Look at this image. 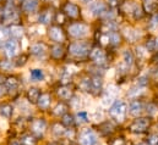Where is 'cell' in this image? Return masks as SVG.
I'll use <instances>...</instances> for the list:
<instances>
[{
	"mask_svg": "<svg viewBox=\"0 0 158 145\" xmlns=\"http://www.w3.org/2000/svg\"><path fill=\"white\" fill-rule=\"evenodd\" d=\"M0 1H1V0H0Z\"/></svg>",
	"mask_w": 158,
	"mask_h": 145,
	"instance_id": "6f0895ef",
	"label": "cell"
},
{
	"mask_svg": "<svg viewBox=\"0 0 158 145\" xmlns=\"http://www.w3.org/2000/svg\"><path fill=\"white\" fill-rule=\"evenodd\" d=\"M48 37L55 44H61L65 40V32L60 26H50L48 28Z\"/></svg>",
	"mask_w": 158,
	"mask_h": 145,
	"instance_id": "9c48e42d",
	"label": "cell"
},
{
	"mask_svg": "<svg viewBox=\"0 0 158 145\" xmlns=\"http://www.w3.org/2000/svg\"><path fill=\"white\" fill-rule=\"evenodd\" d=\"M108 33V41H109V45L112 46H117L120 44L121 41V37L117 31H113V32H107Z\"/></svg>",
	"mask_w": 158,
	"mask_h": 145,
	"instance_id": "d4e9b609",
	"label": "cell"
},
{
	"mask_svg": "<svg viewBox=\"0 0 158 145\" xmlns=\"http://www.w3.org/2000/svg\"><path fill=\"white\" fill-rule=\"evenodd\" d=\"M21 145H37V139L33 134H25L20 139Z\"/></svg>",
	"mask_w": 158,
	"mask_h": 145,
	"instance_id": "83f0119b",
	"label": "cell"
},
{
	"mask_svg": "<svg viewBox=\"0 0 158 145\" xmlns=\"http://www.w3.org/2000/svg\"><path fill=\"white\" fill-rule=\"evenodd\" d=\"M50 104H52V96L49 93H43L37 101V105L40 110H48L50 108Z\"/></svg>",
	"mask_w": 158,
	"mask_h": 145,
	"instance_id": "7402d4cb",
	"label": "cell"
},
{
	"mask_svg": "<svg viewBox=\"0 0 158 145\" xmlns=\"http://www.w3.org/2000/svg\"><path fill=\"white\" fill-rule=\"evenodd\" d=\"M2 10H4V14H2V21H4V23H9L10 26H12V25H19V21H20V12H19V10L15 7V5L7 4Z\"/></svg>",
	"mask_w": 158,
	"mask_h": 145,
	"instance_id": "3957f363",
	"label": "cell"
},
{
	"mask_svg": "<svg viewBox=\"0 0 158 145\" xmlns=\"http://www.w3.org/2000/svg\"><path fill=\"white\" fill-rule=\"evenodd\" d=\"M158 25V14L156 15H153V17H152V21H151V23H150V27H156Z\"/></svg>",
	"mask_w": 158,
	"mask_h": 145,
	"instance_id": "f6af8a7d",
	"label": "cell"
},
{
	"mask_svg": "<svg viewBox=\"0 0 158 145\" xmlns=\"http://www.w3.org/2000/svg\"><path fill=\"white\" fill-rule=\"evenodd\" d=\"M81 1H83V2H92L93 0H81Z\"/></svg>",
	"mask_w": 158,
	"mask_h": 145,
	"instance_id": "db71d44e",
	"label": "cell"
},
{
	"mask_svg": "<svg viewBox=\"0 0 158 145\" xmlns=\"http://www.w3.org/2000/svg\"><path fill=\"white\" fill-rule=\"evenodd\" d=\"M126 111H127V105L125 101L123 100H115L113 103V105L109 108V115L117 120L118 122H123L124 118H125V115H126Z\"/></svg>",
	"mask_w": 158,
	"mask_h": 145,
	"instance_id": "277c9868",
	"label": "cell"
},
{
	"mask_svg": "<svg viewBox=\"0 0 158 145\" xmlns=\"http://www.w3.org/2000/svg\"><path fill=\"white\" fill-rule=\"evenodd\" d=\"M30 76H31V79L33 82H42L44 79V72L40 69H33V70H31L30 71Z\"/></svg>",
	"mask_w": 158,
	"mask_h": 145,
	"instance_id": "f1b7e54d",
	"label": "cell"
},
{
	"mask_svg": "<svg viewBox=\"0 0 158 145\" xmlns=\"http://www.w3.org/2000/svg\"><path fill=\"white\" fill-rule=\"evenodd\" d=\"M136 145H147V143H139V144H136Z\"/></svg>",
	"mask_w": 158,
	"mask_h": 145,
	"instance_id": "9f6ffc18",
	"label": "cell"
},
{
	"mask_svg": "<svg viewBox=\"0 0 158 145\" xmlns=\"http://www.w3.org/2000/svg\"><path fill=\"white\" fill-rule=\"evenodd\" d=\"M4 80H5V78H4V77H2L1 74H0V84H1V83H2Z\"/></svg>",
	"mask_w": 158,
	"mask_h": 145,
	"instance_id": "816d5d0a",
	"label": "cell"
},
{
	"mask_svg": "<svg viewBox=\"0 0 158 145\" xmlns=\"http://www.w3.org/2000/svg\"><path fill=\"white\" fill-rule=\"evenodd\" d=\"M80 145H99V139L97 133L91 128H85L80 132Z\"/></svg>",
	"mask_w": 158,
	"mask_h": 145,
	"instance_id": "5b68a950",
	"label": "cell"
},
{
	"mask_svg": "<svg viewBox=\"0 0 158 145\" xmlns=\"http://www.w3.org/2000/svg\"><path fill=\"white\" fill-rule=\"evenodd\" d=\"M19 2L21 5V10L25 14H33L40 5V0H20Z\"/></svg>",
	"mask_w": 158,
	"mask_h": 145,
	"instance_id": "7c38bea8",
	"label": "cell"
},
{
	"mask_svg": "<svg viewBox=\"0 0 158 145\" xmlns=\"http://www.w3.org/2000/svg\"><path fill=\"white\" fill-rule=\"evenodd\" d=\"M56 94L61 100H71L74 96V92L69 85H64L61 84L58 89H56Z\"/></svg>",
	"mask_w": 158,
	"mask_h": 145,
	"instance_id": "2e32d148",
	"label": "cell"
},
{
	"mask_svg": "<svg viewBox=\"0 0 158 145\" xmlns=\"http://www.w3.org/2000/svg\"><path fill=\"white\" fill-rule=\"evenodd\" d=\"M31 128H32V133H33L35 135L42 137V135L44 134L45 129H47V122H45L43 118H37V120H35V121L32 122Z\"/></svg>",
	"mask_w": 158,
	"mask_h": 145,
	"instance_id": "4fadbf2b",
	"label": "cell"
},
{
	"mask_svg": "<svg viewBox=\"0 0 158 145\" xmlns=\"http://www.w3.org/2000/svg\"><path fill=\"white\" fill-rule=\"evenodd\" d=\"M7 29H9V36L14 39H17V40L20 38H22L25 34V28L21 25H12Z\"/></svg>",
	"mask_w": 158,
	"mask_h": 145,
	"instance_id": "d6986e66",
	"label": "cell"
},
{
	"mask_svg": "<svg viewBox=\"0 0 158 145\" xmlns=\"http://www.w3.org/2000/svg\"><path fill=\"white\" fill-rule=\"evenodd\" d=\"M61 122H63V124H65V126H73V124L75 123V117H74L73 115H70V113H66V115L63 116Z\"/></svg>",
	"mask_w": 158,
	"mask_h": 145,
	"instance_id": "74e56055",
	"label": "cell"
},
{
	"mask_svg": "<svg viewBox=\"0 0 158 145\" xmlns=\"http://www.w3.org/2000/svg\"><path fill=\"white\" fill-rule=\"evenodd\" d=\"M0 113L5 117V118H11L12 113H14V108L11 104H2L0 106Z\"/></svg>",
	"mask_w": 158,
	"mask_h": 145,
	"instance_id": "f546056e",
	"label": "cell"
},
{
	"mask_svg": "<svg viewBox=\"0 0 158 145\" xmlns=\"http://www.w3.org/2000/svg\"><path fill=\"white\" fill-rule=\"evenodd\" d=\"M75 120L77 121V123H80V124L87 123V122H88V113H87L86 111H80V112L76 113Z\"/></svg>",
	"mask_w": 158,
	"mask_h": 145,
	"instance_id": "836d02e7",
	"label": "cell"
},
{
	"mask_svg": "<svg viewBox=\"0 0 158 145\" xmlns=\"http://www.w3.org/2000/svg\"><path fill=\"white\" fill-rule=\"evenodd\" d=\"M66 16H65V14L61 11V12H58L56 15H55V20H56V22L58 23H65V21H66Z\"/></svg>",
	"mask_w": 158,
	"mask_h": 145,
	"instance_id": "ee69618b",
	"label": "cell"
},
{
	"mask_svg": "<svg viewBox=\"0 0 158 145\" xmlns=\"http://www.w3.org/2000/svg\"><path fill=\"white\" fill-rule=\"evenodd\" d=\"M15 1H20V0H11V2H10V4H12V5H14V4H15Z\"/></svg>",
	"mask_w": 158,
	"mask_h": 145,
	"instance_id": "11a10c76",
	"label": "cell"
},
{
	"mask_svg": "<svg viewBox=\"0 0 158 145\" xmlns=\"http://www.w3.org/2000/svg\"><path fill=\"white\" fill-rule=\"evenodd\" d=\"M147 145H158V134L152 133L147 138Z\"/></svg>",
	"mask_w": 158,
	"mask_h": 145,
	"instance_id": "60d3db41",
	"label": "cell"
},
{
	"mask_svg": "<svg viewBox=\"0 0 158 145\" xmlns=\"http://www.w3.org/2000/svg\"><path fill=\"white\" fill-rule=\"evenodd\" d=\"M65 132H66V129H65L60 123H54L53 127H52V133H53L55 137L65 135Z\"/></svg>",
	"mask_w": 158,
	"mask_h": 145,
	"instance_id": "1f68e13d",
	"label": "cell"
},
{
	"mask_svg": "<svg viewBox=\"0 0 158 145\" xmlns=\"http://www.w3.org/2000/svg\"><path fill=\"white\" fill-rule=\"evenodd\" d=\"M15 66V62L10 61V60H4V61H0V69L2 71H11Z\"/></svg>",
	"mask_w": 158,
	"mask_h": 145,
	"instance_id": "e575fe53",
	"label": "cell"
},
{
	"mask_svg": "<svg viewBox=\"0 0 158 145\" xmlns=\"http://www.w3.org/2000/svg\"><path fill=\"white\" fill-rule=\"evenodd\" d=\"M110 145H124V140H123L121 138H117V139H114V140L112 142Z\"/></svg>",
	"mask_w": 158,
	"mask_h": 145,
	"instance_id": "bcb514c9",
	"label": "cell"
},
{
	"mask_svg": "<svg viewBox=\"0 0 158 145\" xmlns=\"http://www.w3.org/2000/svg\"><path fill=\"white\" fill-rule=\"evenodd\" d=\"M2 14H4V10H2L1 7H0V21L2 20Z\"/></svg>",
	"mask_w": 158,
	"mask_h": 145,
	"instance_id": "f907efd6",
	"label": "cell"
},
{
	"mask_svg": "<svg viewBox=\"0 0 158 145\" xmlns=\"http://www.w3.org/2000/svg\"><path fill=\"white\" fill-rule=\"evenodd\" d=\"M88 59H91L97 66H103V65H106V64H107V60H108L107 53H106L102 48H99V46H96V48L91 49V53H89Z\"/></svg>",
	"mask_w": 158,
	"mask_h": 145,
	"instance_id": "ba28073f",
	"label": "cell"
},
{
	"mask_svg": "<svg viewBox=\"0 0 158 145\" xmlns=\"http://www.w3.org/2000/svg\"><path fill=\"white\" fill-rule=\"evenodd\" d=\"M80 88H81L83 92L91 93V78H88V77L82 78V80L80 82Z\"/></svg>",
	"mask_w": 158,
	"mask_h": 145,
	"instance_id": "d6a6232c",
	"label": "cell"
},
{
	"mask_svg": "<svg viewBox=\"0 0 158 145\" xmlns=\"http://www.w3.org/2000/svg\"><path fill=\"white\" fill-rule=\"evenodd\" d=\"M146 50L150 51V53H152V51L156 50V38L150 37V38L147 39V43H146Z\"/></svg>",
	"mask_w": 158,
	"mask_h": 145,
	"instance_id": "8d00e7d4",
	"label": "cell"
},
{
	"mask_svg": "<svg viewBox=\"0 0 158 145\" xmlns=\"http://www.w3.org/2000/svg\"><path fill=\"white\" fill-rule=\"evenodd\" d=\"M5 87L9 92H16L20 87V80L17 77L15 76H11V77H7L5 79Z\"/></svg>",
	"mask_w": 158,
	"mask_h": 145,
	"instance_id": "cb8c5ba5",
	"label": "cell"
},
{
	"mask_svg": "<svg viewBox=\"0 0 158 145\" xmlns=\"http://www.w3.org/2000/svg\"><path fill=\"white\" fill-rule=\"evenodd\" d=\"M65 55V49L61 44H55L53 46H50V56L54 60H60L63 59Z\"/></svg>",
	"mask_w": 158,
	"mask_h": 145,
	"instance_id": "ffe728a7",
	"label": "cell"
},
{
	"mask_svg": "<svg viewBox=\"0 0 158 145\" xmlns=\"http://www.w3.org/2000/svg\"><path fill=\"white\" fill-rule=\"evenodd\" d=\"M146 111H147L148 116H155L158 112V106L153 103H148L147 106H146Z\"/></svg>",
	"mask_w": 158,
	"mask_h": 145,
	"instance_id": "f35d334b",
	"label": "cell"
},
{
	"mask_svg": "<svg viewBox=\"0 0 158 145\" xmlns=\"http://www.w3.org/2000/svg\"><path fill=\"white\" fill-rule=\"evenodd\" d=\"M88 33H89V27L83 22H73L68 27V34L74 39L85 38L86 36H88Z\"/></svg>",
	"mask_w": 158,
	"mask_h": 145,
	"instance_id": "7a4b0ae2",
	"label": "cell"
},
{
	"mask_svg": "<svg viewBox=\"0 0 158 145\" xmlns=\"http://www.w3.org/2000/svg\"><path fill=\"white\" fill-rule=\"evenodd\" d=\"M143 110V104L140 101V100H131L129 103V106H127V111H129V115L131 116H139Z\"/></svg>",
	"mask_w": 158,
	"mask_h": 145,
	"instance_id": "e0dca14e",
	"label": "cell"
},
{
	"mask_svg": "<svg viewBox=\"0 0 158 145\" xmlns=\"http://www.w3.org/2000/svg\"><path fill=\"white\" fill-rule=\"evenodd\" d=\"M88 10L93 16H102L107 11V6L102 1H92L89 2Z\"/></svg>",
	"mask_w": 158,
	"mask_h": 145,
	"instance_id": "5bb4252c",
	"label": "cell"
},
{
	"mask_svg": "<svg viewBox=\"0 0 158 145\" xmlns=\"http://www.w3.org/2000/svg\"><path fill=\"white\" fill-rule=\"evenodd\" d=\"M123 60H124V64H125L127 67L132 66V64H134V61H135V55H134V53H132L131 50H125L124 54H123Z\"/></svg>",
	"mask_w": 158,
	"mask_h": 145,
	"instance_id": "4316f807",
	"label": "cell"
},
{
	"mask_svg": "<svg viewBox=\"0 0 158 145\" xmlns=\"http://www.w3.org/2000/svg\"><path fill=\"white\" fill-rule=\"evenodd\" d=\"M108 4H109L112 7H114V6H117V4H118V0H108Z\"/></svg>",
	"mask_w": 158,
	"mask_h": 145,
	"instance_id": "681fc988",
	"label": "cell"
},
{
	"mask_svg": "<svg viewBox=\"0 0 158 145\" xmlns=\"http://www.w3.org/2000/svg\"><path fill=\"white\" fill-rule=\"evenodd\" d=\"M6 93H7L6 87H4V85H1V84H0V96H4Z\"/></svg>",
	"mask_w": 158,
	"mask_h": 145,
	"instance_id": "7dc6e473",
	"label": "cell"
},
{
	"mask_svg": "<svg viewBox=\"0 0 158 145\" xmlns=\"http://www.w3.org/2000/svg\"><path fill=\"white\" fill-rule=\"evenodd\" d=\"M68 53L73 60H85L89 56L91 45L86 41H73L68 46Z\"/></svg>",
	"mask_w": 158,
	"mask_h": 145,
	"instance_id": "6da1fadb",
	"label": "cell"
},
{
	"mask_svg": "<svg viewBox=\"0 0 158 145\" xmlns=\"http://www.w3.org/2000/svg\"><path fill=\"white\" fill-rule=\"evenodd\" d=\"M147 84H148V77H147V76L143 74V76L139 77V79H137V85H139V87L145 88Z\"/></svg>",
	"mask_w": 158,
	"mask_h": 145,
	"instance_id": "7bdbcfd3",
	"label": "cell"
},
{
	"mask_svg": "<svg viewBox=\"0 0 158 145\" xmlns=\"http://www.w3.org/2000/svg\"><path fill=\"white\" fill-rule=\"evenodd\" d=\"M2 46H4L5 56L9 57V59L15 57V56L19 54V51H20V44H19V40H17V39H14V38H9V39H6Z\"/></svg>",
	"mask_w": 158,
	"mask_h": 145,
	"instance_id": "8992f818",
	"label": "cell"
},
{
	"mask_svg": "<svg viewBox=\"0 0 158 145\" xmlns=\"http://www.w3.org/2000/svg\"><path fill=\"white\" fill-rule=\"evenodd\" d=\"M156 50H158V38H156Z\"/></svg>",
	"mask_w": 158,
	"mask_h": 145,
	"instance_id": "f5cc1de1",
	"label": "cell"
},
{
	"mask_svg": "<svg viewBox=\"0 0 158 145\" xmlns=\"http://www.w3.org/2000/svg\"><path fill=\"white\" fill-rule=\"evenodd\" d=\"M142 9L146 14L156 15L158 14V1L156 0H145L142 4Z\"/></svg>",
	"mask_w": 158,
	"mask_h": 145,
	"instance_id": "ac0fdd59",
	"label": "cell"
},
{
	"mask_svg": "<svg viewBox=\"0 0 158 145\" xmlns=\"http://www.w3.org/2000/svg\"><path fill=\"white\" fill-rule=\"evenodd\" d=\"M63 12L65 14V16L68 18H73V20L79 18L80 15H81V10H80L79 5H76L74 2H70V1H66L63 5Z\"/></svg>",
	"mask_w": 158,
	"mask_h": 145,
	"instance_id": "30bf717a",
	"label": "cell"
},
{
	"mask_svg": "<svg viewBox=\"0 0 158 145\" xmlns=\"http://www.w3.org/2000/svg\"><path fill=\"white\" fill-rule=\"evenodd\" d=\"M47 51H48V46L44 43H36V44H33L30 48V54L33 55V56H36V57H43V56H45Z\"/></svg>",
	"mask_w": 158,
	"mask_h": 145,
	"instance_id": "9a60e30c",
	"label": "cell"
},
{
	"mask_svg": "<svg viewBox=\"0 0 158 145\" xmlns=\"http://www.w3.org/2000/svg\"><path fill=\"white\" fill-rule=\"evenodd\" d=\"M143 93V90L141 89V87H132L131 89H129L127 90V98H130V99H132V100H137L139 99V96L141 95Z\"/></svg>",
	"mask_w": 158,
	"mask_h": 145,
	"instance_id": "4dcf8cb0",
	"label": "cell"
},
{
	"mask_svg": "<svg viewBox=\"0 0 158 145\" xmlns=\"http://www.w3.org/2000/svg\"><path fill=\"white\" fill-rule=\"evenodd\" d=\"M27 59H28V56H27V55H23V54H21V56H19V57L16 59V61H15V66L20 67V66H23V65H26V62H27Z\"/></svg>",
	"mask_w": 158,
	"mask_h": 145,
	"instance_id": "ab89813d",
	"label": "cell"
},
{
	"mask_svg": "<svg viewBox=\"0 0 158 145\" xmlns=\"http://www.w3.org/2000/svg\"><path fill=\"white\" fill-rule=\"evenodd\" d=\"M9 145H21L20 144V139H12V140L9 143Z\"/></svg>",
	"mask_w": 158,
	"mask_h": 145,
	"instance_id": "c3c4849f",
	"label": "cell"
},
{
	"mask_svg": "<svg viewBox=\"0 0 158 145\" xmlns=\"http://www.w3.org/2000/svg\"><path fill=\"white\" fill-rule=\"evenodd\" d=\"M102 87H103V80L99 76H93L91 78V93L97 95L99 94V92L102 90Z\"/></svg>",
	"mask_w": 158,
	"mask_h": 145,
	"instance_id": "44dd1931",
	"label": "cell"
},
{
	"mask_svg": "<svg viewBox=\"0 0 158 145\" xmlns=\"http://www.w3.org/2000/svg\"><path fill=\"white\" fill-rule=\"evenodd\" d=\"M68 105L65 104V103H58L56 105H55V108L53 109V113L55 115V116H64V115H66L68 113Z\"/></svg>",
	"mask_w": 158,
	"mask_h": 145,
	"instance_id": "484cf974",
	"label": "cell"
},
{
	"mask_svg": "<svg viewBox=\"0 0 158 145\" xmlns=\"http://www.w3.org/2000/svg\"><path fill=\"white\" fill-rule=\"evenodd\" d=\"M151 124V120L148 117H137L134 120V122L129 126V129L132 133H143L147 131V128Z\"/></svg>",
	"mask_w": 158,
	"mask_h": 145,
	"instance_id": "52a82bcc",
	"label": "cell"
},
{
	"mask_svg": "<svg viewBox=\"0 0 158 145\" xmlns=\"http://www.w3.org/2000/svg\"><path fill=\"white\" fill-rule=\"evenodd\" d=\"M143 12H145V11H143V9H142L141 6L135 5V6H134V10H132V16H134L135 20H140V18H142Z\"/></svg>",
	"mask_w": 158,
	"mask_h": 145,
	"instance_id": "d590c367",
	"label": "cell"
},
{
	"mask_svg": "<svg viewBox=\"0 0 158 145\" xmlns=\"http://www.w3.org/2000/svg\"><path fill=\"white\" fill-rule=\"evenodd\" d=\"M40 95H42L40 90L38 88H36V87L30 88L27 90V93H26V98H27L28 103H31V104H37V101H38Z\"/></svg>",
	"mask_w": 158,
	"mask_h": 145,
	"instance_id": "603a6c76",
	"label": "cell"
},
{
	"mask_svg": "<svg viewBox=\"0 0 158 145\" xmlns=\"http://www.w3.org/2000/svg\"><path fill=\"white\" fill-rule=\"evenodd\" d=\"M54 18H55V14H54L52 7L43 9L38 15V22L40 25H49Z\"/></svg>",
	"mask_w": 158,
	"mask_h": 145,
	"instance_id": "8fae6325",
	"label": "cell"
},
{
	"mask_svg": "<svg viewBox=\"0 0 158 145\" xmlns=\"http://www.w3.org/2000/svg\"><path fill=\"white\" fill-rule=\"evenodd\" d=\"M102 132L104 133V134H110L112 132H113V124L110 123V122H106V123H103L102 124Z\"/></svg>",
	"mask_w": 158,
	"mask_h": 145,
	"instance_id": "b9f144b4",
	"label": "cell"
}]
</instances>
